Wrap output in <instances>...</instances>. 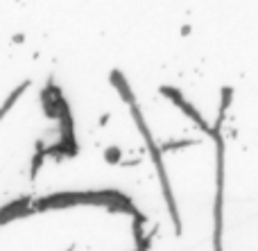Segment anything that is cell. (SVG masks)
Returning a JSON list of instances; mask_svg holds the SVG:
<instances>
[{
  "mask_svg": "<svg viewBox=\"0 0 258 251\" xmlns=\"http://www.w3.org/2000/svg\"><path fill=\"white\" fill-rule=\"evenodd\" d=\"M129 109H132V116H134V122H136L138 131H141V136L145 138V143H147V149H150V156H152V161H154L156 172H159L161 188H163L165 202H168V211H170V217H172V224H174V233L179 235V233H181V220H179L177 202H174L172 188H170L168 175H165V168H163V149H159V145H156V143H154V138H152V134H150V129H147L145 118H143V113H141V109H138L136 100H134V102H129Z\"/></svg>",
  "mask_w": 258,
  "mask_h": 251,
  "instance_id": "cell-1",
  "label": "cell"
},
{
  "mask_svg": "<svg viewBox=\"0 0 258 251\" xmlns=\"http://www.w3.org/2000/svg\"><path fill=\"white\" fill-rule=\"evenodd\" d=\"M211 138L215 140V204H213V251H222V208H224V138L222 129H213Z\"/></svg>",
  "mask_w": 258,
  "mask_h": 251,
  "instance_id": "cell-2",
  "label": "cell"
},
{
  "mask_svg": "<svg viewBox=\"0 0 258 251\" xmlns=\"http://www.w3.org/2000/svg\"><path fill=\"white\" fill-rule=\"evenodd\" d=\"M161 93H163L165 98H168L170 102L174 104V107H179V109H181V111L186 113V116L190 118V120L195 122V125L200 127L202 131H204V134H209V136H211V131H213V127H209V122H206L204 118H202V113L197 111V109L192 107V104L188 102L186 98H183V95H181V91H177V89H174V86H161Z\"/></svg>",
  "mask_w": 258,
  "mask_h": 251,
  "instance_id": "cell-3",
  "label": "cell"
},
{
  "mask_svg": "<svg viewBox=\"0 0 258 251\" xmlns=\"http://www.w3.org/2000/svg\"><path fill=\"white\" fill-rule=\"evenodd\" d=\"M27 86H30V81H23V84H21V86H18V89H16V91H12V93H9L7 102H5V104H3V107H0V120H3V118H5V116H7V111H9V109H12V107H14V104H16V100H18V98H21V95H23V93H25V91H27Z\"/></svg>",
  "mask_w": 258,
  "mask_h": 251,
  "instance_id": "cell-4",
  "label": "cell"
},
{
  "mask_svg": "<svg viewBox=\"0 0 258 251\" xmlns=\"http://www.w3.org/2000/svg\"><path fill=\"white\" fill-rule=\"evenodd\" d=\"M43 158H45V149H43V143H39V147H36V154H34V161H32V170H30V177H32V179L36 177V172H39V168H41V163H43Z\"/></svg>",
  "mask_w": 258,
  "mask_h": 251,
  "instance_id": "cell-5",
  "label": "cell"
},
{
  "mask_svg": "<svg viewBox=\"0 0 258 251\" xmlns=\"http://www.w3.org/2000/svg\"><path fill=\"white\" fill-rule=\"evenodd\" d=\"M197 145V140L188 138V140H170V143L163 145V152H174V149H183V147H192Z\"/></svg>",
  "mask_w": 258,
  "mask_h": 251,
  "instance_id": "cell-6",
  "label": "cell"
},
{
  "mask_svg": "<svg viewBox=\"0 0 258 251\" xmlns=\"http://www.w3.org/2000/svg\"><path fill=\"white\" fill-rule=\"evenodd\" d=\"M134 251H147V247H136Z\"/></svg>",
  "mask_w": 258,
  "mask_h": 251,
  "instance_id": "cell-7",
  "label": "cell"
},
{
  "mask_svg": "<svg viewBox=\"0 0 258 251\" xmlns=\"http://www.w3.org/2000/svg\"><path fill=\"white\" fill-rule=\"evenodd\" d=\"M73 249H75V244H73V247H68V251H73Z\"/></svg>",
  "mask_w": 258,
  "mask_h": 251,
  "instance_id": "cell-8",
  "label": "cell"
}]
</instances>
